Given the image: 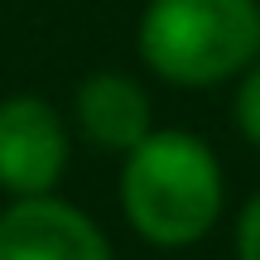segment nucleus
<instances>
[{
    "instance_id": "obj_5",
    "label": "nucleus",
    "mask_w": 260,
    "mask_h": 260,
    "mask_svg": "<svg viewBox=\"0 0 260 260\" xmlns=\"http://www.w3.org/2000/svg\"><path fill=\"white\" fill-rule=\"evenodd\" d=\"M77 130L106 154H130L140 140L154 130L149 92L125 73H92L77 87Z\"/></svg>"
},
{
    "instance_id": "obj_2",
    "label": "nucleus",
    "mask_w": 260,
    "mask_h": 260,
    "mask_svg": "<svg viewBox=\"0 0 260 260\" xmlns=\"http://www.w3.org/2000/svg\"><path fill=\"white\" fill-rule=\"evenodd\" d=\"M140 58L174 87H217L260 58V0H149Z\"/></svg>"
},
{
    "instance_id": "obj_7",
    "label": "nucleus",
    "mask_w": 260,
    "mask_h": 260,
    "mask_svg": "<svg viewBox=\"0 0 260 260\" xmlns=\"http://www.w3.org/2000/svg\"><path fill=\"white\" fill-rule=\"evenodd\" d=\"M236 260H260V193L236 217Z\"/></svg>"
},
{
    "instance_id": "obj_4",
    "label": "nucleus",
    "mask_w": 260,
    "mask_h": 260,
    "mask_svg": "<svg viewBox=\"0 0 260 260\" xmlns=\"http://www.w3.org/2000/svg\"><path fill=\"white\" fill-rule=\"evenodd\" d=\"M0 260H116L106 232L58 193L10 198L0 212Z\"/></svg>"
},
{
    "instance_id": "obj_6",
    "label": "nucleus",
    "mask_w": 260,
    "mask_h": 260,
    "mask_svg": "<svg viewBox=\"0 0 260 260\" xmlns=\"http://www.w3.org/2000/svg\"><path fill=\"white\" fill-rule=\"evenodd\" d=\"M232 116H236V130L260 149V58L241 73V87H236V102H232Z\"/></svg>"
},
{
    "instance_id": "obj_1",
    "label": "nucleus",
    "mask_w": 260,
    "mask_h": 260,
    "mask_svg": "<svg viewBox=\"0 0 260 260\" xmlns=\"http://www.w3.org/2000/svg\"><path fill=\"white\" fill-rule=\"evenodd\" d=\"M226 203L217 154L188 130H149L121 164V212L149 246H193Z\"/></svg>"
},
{
    "instance_id": "obj_3",
    "label": "nucleus",
    "mask_w": 260,
    "mask_h": 260,
    "mask_svg": "<svg viewBox=\"0 0 260 260\" xmlns=\"http://www.w3.org/2000/svg\"><path fill=\"white\" fill-rule=\"evenodd\" d=\"M68 169V125L44 96H0V188L10 198H44Z\"/></svg>"
}]
</instances>
